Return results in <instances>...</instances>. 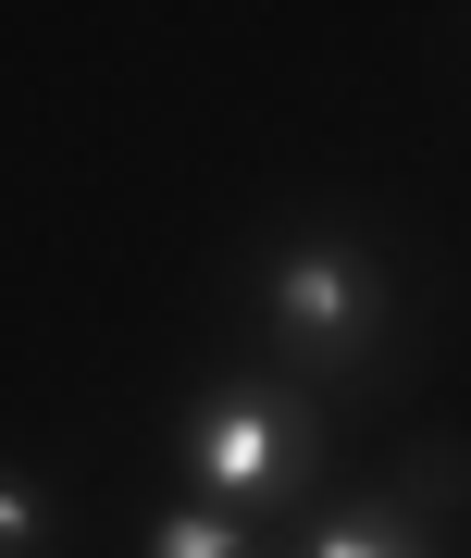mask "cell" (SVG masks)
Masks as SVG:
<instances>
[{"instance_id": "6da1fadb", "label": "cell", "mask_w": 471, "mask_h": 558, "mask_svg": "<svg viewBox=\"0 0 471 558\" xmlns=\"http://www.w3.org/2000/svg\"><path fill=\"white\" fill-rule=\"evenodd\" d=\"M249 323H261V373L311 385L335 422H360L397 398L422 360V274L373 211H286L249 260Z\"/></svg>"}, {"instance_id": "7a4b0ae2", "label": "cell", "mask_w": 471, "mask_h": 558, "mask_svg": "<svg viewBox=\"0 0 471 558\" xmlns=\"http://www.w3.org/2000/svg\"><path fill=\"white\" fill-rule=\"evenodd\" d=\"M335 447H348V422H335L311 385L261 373V360H235L212 373L174 422V459H186V497H212L235 521H261V534H286L298 509L335 484Z\"/></svg>"}, {"instance_id": "3957f363", "label": "cell", "mask_w": 471, "mask_h": 558, "mask_svg": "<svg viewBox=\"0 0 471 558\" xmlns=\"http://www.w3.org/2000/svg\"><path fill=\"white\" fill-rule=\"evenodd\" d=\"M274 558H459V534H447V521H422L385 472H360V484L335 472L323 497L274 534Z\"/></svg>"}, {"instance_id": "277c9868", "label": "cell", "mask_w": 471, "mask_h": 558, "mask_svg": "<svg viewBox=\"0 0 471 558\" xmlns=\"http://www.w3.org/2000/svg\"><path fill=\"white\" fill-rule=\"evenodd\" d=\"M62 546H75V497H62V472L0 459V558H62Z\"/></svg>"}, {"instance_id": "5b68a950", "label": "cell", "mask_w": 471, "mask_h": 558, "mask_svg": "<svg viewBox=\"0 0 471 558\" xmlns=\"http://www.w3.org/2000/svg\"><path fill=\"white\" fill-rule=\"evenodd\" d=\"M137 558H274V534L235 521V509H212V497H174V509L137 521Z\"/></svg>"}, {"instance_id": "8992f818", "label": "cell", "mask_w": 471, "mask_h": 558, "mask_svg": "<svg viewBox=\"0 0 471 558\" xmlns=\"http://www.w3.org/2000/svg\"><path fill=\"white\" fill-rule=\"evenodd\" d=\"M385 484H397L422 521H447V534H459V521H471V435H410V447L385 459Z\"/></svg>"}]
</instances>
